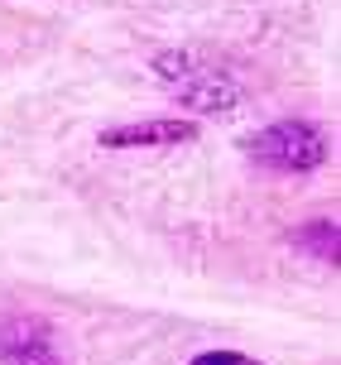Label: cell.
<instances>
[{
	"label": "cell",
	"mask_w": 341,
	"mask_h": 365,
	"mask_svg": "<svg viewBox=\"0 0 341 365\" xmlns=\"http://www.w3.org/2000/svg\"><path fill=\"white\" fill-rule=\"evenodd\" d=\"M245 154L270 173H307L327 159V135L307 120H274L245 140Z\"/></svg>",
	"instance_id": "6da1fadb"
},
{
	"label": "cell",
	"mask_w": 341,
	"mask_h": 365,
	"mask_svg": "<svg viewBox=\"0 0 341 365\" xmlns=\"http://www.w3.org/2000/svg\"><path fill=\"white\" fill-rule=\"evenodd\" d=\"M0 365H68L58 331L39 317H0Z\"/></svg>",
	"instance_id": "7a4b0ae2"
},
{
	"label": "cell",
	"mask_w": 341,
	"mask_h": 365,
	"mask_svg": "<svg viewBox=\"0 0 341 365\" xmlns=\"http://www.w3.org/2000/svg\"><path fill=\"white\" fill-rule=\"evenodd\" d=\"M154 68H159V77H168L178 87L183 101H193L198 110H231L235 91L221 82L216 68H193L188 53H163V58H154Z\"/></svg>",
	"instance_id": "3957f363"
},
{
	"label": "cell",
	"mask_w": 341,
	"mask_h": 365,
	"mask_svg": "<svg viewBox=\"0 0 341 365\" xmlns=\"http://www.w3.org/2000/svg\"><path fill=\"white\" fill-rule=\"evenodd\" d=\"M198 120H130V125H106L96 135L101 149H168V145H193Z\"/></svg>",
	"instance_id": "277c9868"
},
{
	"label": "cell",
	"mask_w": 341,
	"mask_h": 365,
	"mask_svg": "<svg viewBox=\"0 0 341 365\" xmlns=\"http://www.w3.org/2000/svg\"><path fill=\"white\" fill-rule=\"evenodd\" d=\"M293 245H303V250H312L317 259H332L337 264V221H312V226H303V231H293Z\"/></svg>",
	"instance_id": "5b68a950"
},
{
	"label": "cell",
	"mask_w": 341,
	"mask_h": 365,
	"mask_svg": "<svg viewBox=\"0 0 341 365\" xmlns=\"http://www.w3.org/2000/svg\"><path fill=\"white\" fill-rule=\"evenodd\" d=\"M188 365H260V361L240 356V351H202V356H193Z\"/></svg>",
	"instance_id": "8992f818"
}]
</instances>
